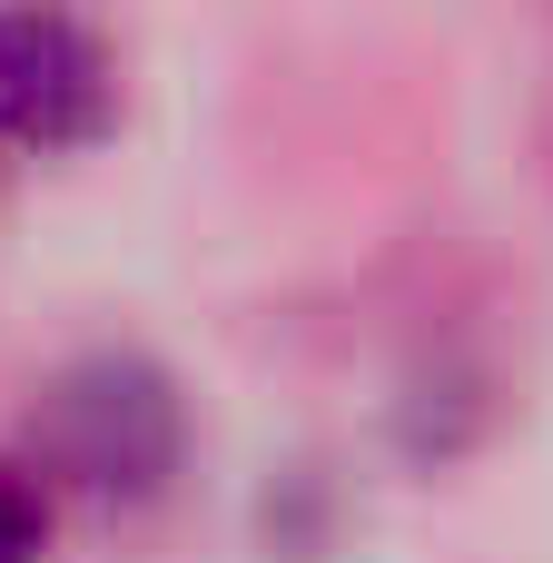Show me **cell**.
<instances>
[{
    "label": "cell",
    "instance_id": "obj_1",
    "mask_svg": "<svg viewBox=\"0 0 553 563\" xmlns=\"http://www.w3.org/2000/svg\"><path fill=\"white\" fill-rule=\"evenodd\" d=\"M109 119V49L69 10H0V139L79 148Z\"/></svg>",
    "mask_w": 553,
    "mask_h": 563
},
{
    "label": "cell",
    "instance_id": "obj_2",
    "mask_svg": "<svg viewBox=\"0 0 553 563\" xmlns=\"http://www.w3.org/2000/svg\"><path fill=\"white\" fill-rule=\"evenodd\" d=\"M59 455L79 485H158L178 455V406L139 366H89L59 386Z\"/></svg>",
    "mask_w": 553,
    "mask_h": 563
},
{
    "label": "cell",
    "instance_id": "obj_3",
    "mask_svg": "<svg viewBox=\"0 0 553 563\" xmlns=\"http://www.w3.org/2000/svg\"><path fill=\"white\" fill-rule=\"evenodd\" d=\"M40 544H49V485L0 455V563H40Z\"/></svg>",
    "mask_w": 553,
    "mask_h": 563
}]
</instances>
